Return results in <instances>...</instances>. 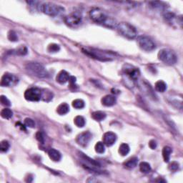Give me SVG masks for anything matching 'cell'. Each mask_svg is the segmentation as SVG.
Returning <instances> with one entry per match:
<instances>
[{
	"label": "cell",
	"mask_w": 183,
	"mask_h": 183,
	"mask_svg": "<svg viewBox=\"0 0 183 183\" xmlns=\"http://www.w3.org/2000/svg\"><path fill=\"white\" fill-rule=\"evenodd\" d=\"M89 16L93 22L103 24L109 28H116L118 23L115 20L109 17L99 8H94L89 12Z\"/></svg>",
	"instance_id": "6da1fadb"
},
{
	"label": "cell",
	"mask_w": 183,
	"mask_h": 183,
	"mask_svg": "<svg viewBox=\"0 0 183 183\" xmlns=\"http://www.w3.org/2000/svg\"><path fill=\"white\" fill-rule=\"evenodd\" d=\"M101 102L104 106H106V107H112L117 102V99H116L114 96L108 95H105V97L102 98Z\"/></svg>",
	"instance_id": "5bb4252c"
},
{
	"label": "cell",
	"mask_w": 183,
	"mask_h": 183,
	"mask_svg": "<svg viewBox=\"0 0 183 183\" xmlns=\"http://www.w3.org/2000/svg\"><path fill=\"white\" fill-rule=\"evenodd\" d=\"M84 102L81 99H74V100L72 102V106L73 107L75 108V109H82V108L84 107Z\"/></svg>",
	"instance_id": "83f0119b"
},
{
	"label": "cell",
	"mask_w": 183,
	"mask_h": 183,
	"mask_svg": "<svg viewBox=\"0 0 183 183\" xmlns=\"http://www.w3.org/2000/svg\"><path fill=\"white\" fill-rule=\"evenodd\" d=\"M95 151H96V152L99 154H103L105 151V144L102 142H97L95 146Z\"/></svg>",
	"instance_id": "4dcf8cb0"
},
{
	"label": "cell",
	"mask_w": 183,
	"mask_h": 183,
	"mask_svg": "<svg viewBox=\"0 0 183 183\" xmlns=\"http://www.w3.org/2000/svg\"><path fill=\"white\" fill-rule=\"evenodd\" d=\"M49 157L54 162H59L62 158V155L57 149L52 148L48 152Z\"/></svg>",
	"instance_id": "2e32d148"
},
{
	"label": "cell",
	"mask_w": 183,
	"mask_h": 183,
	"mask_svg": "<svg viewBox=\"0 0 183 183\" xmlns=\"http://www.w3.org/2000/svg\"><path fill=\"white\" fill-rule=\"evenodd\" d=\"M155 89L159 92H164L167 89V84L163 80H159L155 83Z\"/></svg>",
	"instance_id": "7402d4cb"
},
{
	"label": "cell",
	"mask_w": 183,
	"mask_h": 183,
	"mask_svg": "<svg viewBox=\"0 0 183 183\" xmlns=\"http://www.w3.org/2000/svg\"><path fill=\"white\" fill-rule=\"evenodd\" d=\"M156 182H165L166 181L164 180H162V179H159V180H156Z\"/></svg>",
	"instance_id": "b9f144b4"
},
{
	"label": "cell",
	"mask_w": 183,
	"mask_h": 183,
	"mask_svg": "<svg viewBox=\"0 0 183 183\" xmlns=\"http://www.w3.org/2000/svg\"><path fill=\"white\" fill-rule=\"evenodd\" d=\"M60 50V47L59 45L57 44H50V45H48L47 47V51L49 52V53H56L58 52Z\"/></svg>",
	"instance_id": "f546056e"
},
{
	"label": "cell",
	"mask_w": 183,
	"mask_h": 183,
	"mask_svg": "<svg viewBox=\"0 0 183 183\" xmlns=\"http://www.w3.org/2000/svg\"><path fill=\"white\" fill-rule=\"evenodd\" d=\"M103 143L106 146L111 147L115 143L117 140V135L112 132H107L104 134L102 137Z\"/></svg>",
	"instance_id": "4fadbf2b"
},
{
	"label": "cell",
	"mask_w": 183,
	"mask_h": 183,
	"mask_svg": "<svg viewBox=\"0 0 183 183\" xmlns=\"http://www.w3.org/2000/svg\"><path fill=\"white\" fill-rule=\"evenodd\" d=\"M179 167H180V165L178 162H172L169 165V170L171 172H176L177 170H178Z\"/></svg>",
	"instance_id": "8d00e7d4"
},
{
	"label": "cell",
	"mask_w": 183,
	"mask_h": 183,
	"mask_svg": "<svg viewBox=\"0 0 183 183\" xmlns=\"http://www.w3.org/2000/svg\"><path fill=\"white\" fill-rule=\"evenodd\" d=\"M12 53L15 54L16 55H21V56H24L26 55L27 54V48L24 46H22V47H20L19 48H17L15 50H12Z\"/></svg>",
	"instance_id": "4316f807"
},
{
	"label": "cell",
	"mask_w": 183,
	"mask_h": 183,
	"mask_svg": "<svg viewBox=\"0 0 183 183\" xmlns=\"http://www.w3.org/2000/svg\"><path fill=\"white\" fill-rule=\"evenodd\" d=\"M1 117L4 118V119L9 120L10 118L12 117L13 116V112L9 108H5L1 111Z\"/></svg>",
	"instance_id": "cb8c5ba5"
},
{
	"label": "cell",
	"mask_w": 183,
	"mask_h": 183,
	"mask_svg": "<svg viewBox=\"0 0 183 183\" xmlns=\"http://www.w3.org/2000/svg\"><path fill=\"white\" fill-rule=\"evenodd\" d=\"M117 30L122 36L127 39H134L137 37V32L134 26L127 22L118 23Z\"/></svg>",
	"instance_id": "277c9868"
},
{
	"label": "cell",
	"mask_w": 183,
	"mask_h": 183,
	"mask_svg": "<svg viewBox=\"0 0 183 183\" xmlns=\"http://www.w3.org/2000/svg\"><path fill=\"white\" fill-rule=\"evenodd\" d=\"M137 164H138V158L136 157H134L127 160L125 163H124V167H126L127 168L132 169V168H134L136 167Z\"/></svg>",
	"instance_id": "d6986e66"
},
{
	"label": "cell",
	"mask_w": 183,
	"mask_h": 183,
	"mask_svg": "<svg viewBox=\"0 0 183 183\" xmlns=\"http://www.w3.org/2000/svg\"><path fill=\"white\" fill-rule=\"evenodd\" d=\"M140 170L143 173H148L151 171L152 168L150 165L146 162H142L140 164Z\"/></svg>",
	"instance_id": "484cf974"
},
{
	"label": "cell",
	"mask_w": 183,
	"mask_h": 183,
	"mask_svg": "<svg viewBox=\"0 0 183 183\" xmlns=\"http://www.w3.org/2000/svg\"><path fill=\"white\" fill-rule=\"evenodd\" d=\"M82 14L80 12H74L64 18V22L70 27H76L82 22Z\"/></svg>",
	"instance_id": "30bf717a"
},
{
	"label": "cell",
	"mask_w": 183,
	"mask_h": 183,
	"mask_svg": "<svg viewBox=\"0 0 183 183\" xmlns=\"http://www.w3.org/2000/svg\"><path fill=\"white\" fill-rule=\"evenodd\" d=\"M70 74L67 72H66L65 70H62L61 72H59L57 75L56 77V80L57 82H59V84H65L66 82H67L69 80H70Z\"/></svg>",
	"instance_id": "9a60e30c"
},
{
	"label": "cell",
	"mask_w": 183,
	"mask_h": 183,
	"mask_svg": "<svg viewBox=\"0 0 183 183\" xmlns=\"http://www.w3.org/2000/svg\"><path fill=\"white\" fill-rule=\"evenodd\" d=\"M16 125L18 126V127H20L21 128V130H22L26 131V128H25L26 126H24V124H22V123H20V122H17V123L16 124Z\"/></svg>",
	"instance_id": "60d3db41"
},
{
	"label": "cell",
	"mask_w": 183,
	"mask_h": 183,
	"mask_svg": "<svg viewBox=\"0 0 183 183\" xmlns=\"http://www.w3.org/2000/svg\"><path fill=\"white\" fill-rule=\"evenodd\" d=\"M106 114L105 112H102V111H95L94 112H92L91 114V117L93 120H95V121L97 122H101L103 121L106 118Z\"/></svg>",
	"instance_id": "e0dca14e"
},
{
	"label": "cell",
	"mask_w": 183,
	"mask_h": 183,
	"mask_svg": "<svg viewBox=\"0 0 183 183\" xmlns=\"http://www.w3.org/2000/svg\"><path fill=\"white\" fill-rule=\"evenodd\" d=\"M70 112V107L67 104L64 102L60 104L57 108V112L59 115H64Z\"/></svg>",
	"instance_id": "ac0fdd59"
},
{
	"label": "cell",
	"mask_w": 183,
	"mask_h": 183,
	"mask_svg": "<svg viewBox=\"0 0 183 183\" xmlns=\"http://www.w3.org/2000/svg\"><path fill=\"white\" fill-rule=\"evenodd\" d=\"M74 123L77 127H83L85 125V119L82 116H77L74 119Z\"/></svg>",
	"instance_id": "d4e9b609"
},
{
	"label": "cell",
	"mask_w": 183,
	"mask_h": 183,
	"mask_svg": "<svg viewBox=\"0 0 183 183\" xmlns=\"http://www.w3.org/2000/svg\"><path fill=\"white\" fill-rule=\"evenodd\" d=\"M24 124H25L26 127H29L31 128H34L35 127L34 120L31 119V118H25V120H24Z\"/></svg>",
	"instance_id": "d590c367"
},
{
	"label": "cell",
	"mask_w": 183,
	"mask_h": 183,
	"mask_svg": "<svg viewBox=\"0 0 183 183\" xmlns=\"http://www.w3.org/2000/svg\"><path fill=\"white\" fill-rule=\"evenodd\" d=\"M172 152V149L170 147L165 146L163 149V157L165 163H169L170 160V155Z\"/></svg>",
	"instance_id": "ffe728a7"
},
{
	"label": "cell",
	"mask_w": 183,
	"mask_h": 183,
	"mask_svg": "<svg viewBox=\"0 0 183 183\" xmlns=\"http://www.w3.org/2000/svg\"><path fill=\"white\" fill-rule=\"evenodd\" d=\"M149 147H150L152 149H155L157 147V142L155 140H152L149 142Z\"/></svg>",
	"instance_id": "f35d334b"
},
{
	"label": "cell",
	"mask_w": 183,
	"mask_h": 183,
	"mask_svg": "<svg viewBox=\"0 0 183 183\" xmlns=\"http://www.w3.org/2000/svg\"><path fill=\"white\" fill-rule=\"evenodd\" d=\"M92 135L88 131L83 132L77 135V137L76 138V142L80 146L86 147L92 140Z\"/></svg>",
	"instance_id": "8fae6325"
},
{
	"label": "cell",
	"mask_w": 183,
	"mask_h": 183,
	"mask_svg": "<svg viewBox=\"0 0 183 183\" xmlns=\"http://www.w3.org/2000/svg\"><path fill=\"white\" fill-rule=\"evenodd\" d=\"M35 137H36V139L39 141V142L41 143V144H44L45 141V135H44L43 132H41V131H38L35 135Z\"/></svg>",
	"instance_id": "836d02e7"
},
{
	"label": "cell",
	"mask_w": 183,
	"mask_h": 183,
	"mask_svg": "<svg viewBox=\"0 0 183 183\" xmlns=\"http://www.w3.org/2000/svg\"><path fill=\"white\" fill-rule=\"evenodd\" d=\"M137 45L140 49L146 52H150L156 48V45L154 41L147 36H140L137 39Z\"/></svg>",
	"instance_id": "ba28073f"
},
{
	"label": "cell",
	"mask_w": 183,
	"mask_h": 183,
	"mask_svg": "<svg viewBox=\"0 0 183 183\" xmlns=\"http://www.w3.org/2000/svg\"><path fill=\"white\" fill-rule=\"evenodd\" d=\"M76 80H77V79L75 77H74V76L70 77V80H69V82H70V86H76L75 85Z\"/></svg>",
	"instance_id": "ab89813d"
},
{
	"label": "cell",
	"mask_w": 183,
	"mask_h": 183,
	"mask_svg": "<svg viewBox=\"0 0 183 183\" xmlns=\"http://www.w3.org/2000/svg\"><path fill=\"white\" fill-rule=\"evenodd\" d=\"M42 90L37 87H32L27 89L24 92V98L27 101L38 102L41 99Z\"/></svg>",
	"instance_id": "9c48e42d"
},
{
	"label": "cell",
	"mask_w": 183,
	"mask_h": 183,
	"mask_svg": "<svg viewBox=\"0 0 183 183\" xmlns=\"http://www.w3.org/2000/svg\"><path fill=\"white\" fill-rule=\"evenodd\" d=\"M164 17H165L167 20L170 21V20H172L174 18V14L172 13V12H165V14H164Z\"/></svg>",
	"instance_id": "74e56055"
},
{
	"label": "cell",
	"mask_w": 183,
	"mask_h": 183,
	"mask_svg": "<svg viewBox=\"0 0 183 183\" xmlns=\"http://www.w3.org/2000/svg\"><path fill=\"white\" fill-rule=\"evenodd\" d=\"M7 38L9 39V41H18V37L16 35V32L13 30H10L9 32H8L7 34Z\"/></svg>",
	"instance_id": "d6a6232c"
},
{
	"label": "cell",
	"mask_w": 183,
	"mask_h": 183,
	"mask_svg": "<svg viewBox=\"0 0 183 183\" xmlns=\"http://www.w3.org/2000/svg\"><path fill=\"white\" fill-rule=\"evenodd\" d=\"M26 70L35 77L45 78L48 77V72L42 64L39 62H27L25 65Z\"/></svg>",
	"instance_id": "3957f363"
},
{
	"label": "cell",
	"mask_w": 183,
	"mask_h": 183,
	"mask_svg": "<svg viewBox=\"0 0 183 183\" xmlns=\"http://www.w3.org/2000/svg\"><path fill=\"white\" fill-rule=\"evenodd\" d=\"M10 147L9 142L7 140H3L1 142L0 144V149H1L2 152H7L9 150Z\"/></svg>",
	"instance_id": "1f68e13d"
},
{
	"label": "cell",
	"mask_w": 183,
	"mask_h": 183,
	"mask_svg": "<svg viewBox=\"0 0 183 183\" xmlns=\"http://www.w3.org/2000/svg\"><path fill=\"white\" fill-rule=\"evenodd\" d=\"M0 102H1L2 105L6 106V107H9V106H11L10 101L7 99V97L4 96V95H2V96L0 97Z\"/></svg>",
	"instance_id": "e575fe53"
},
{
	"label": "cell",
	"mask_w": 183,
	"mask_h": 183,
	"mask_svg": "<svg viewBox=\"0 0 183 183\" xmlns=\"http://www.w3.org/2000/svg\"><path fill=\"white\" fill-rule=\"evenodd\" d=\"M18 80L14 75L11 74L5 73L2 76L1 80V86L2 87H10L12 85L16 84Z\"/></svg>",
	"instance_id": "7c38bea8"
},
{
	"label": "cell",
	"mask_w": 183,
	"mask_h": 183,
	"mask_svg": "<svg viewBox=\"0 0 183 183\" xmlns=\"http://www.w3.org/2000/svg\"><path fill=\"white\" fill-rule=\"evenodd\" d=\"M122 71L124 75H126L131 82L134 83L135 81L138 80L140 72L138 68L131 65L130 64H124L122 66Z\"/></svg>",
	"instance_id": "52a82bcc"
},
{
	"label": "cell",
	"mask_w": 183,
	"mask_h": 183,
	"mask_svg": "<svg viewBox=\"0 0 183 183\" xmlns=\"http://www.w3.org/2000/svg\"><path fill=\"white\" fill-rule=\"evenodd\" d=\"M157 57L160 61L168 65H173L178 61L176 54L169 49H161L157 54Z\"/></svg>",
	"instance_id": "5b68a950"
},
{
	"label": "cell",
	"mask_w": 183,
	"mask_h": 183,
	"mask_svg": "<svg viewBox=\"0 0 183 183\" xmlns=\"http://www.w3.org/2000/svg\"><path fill=\"white\" fill-rule=\"evenodd\" d=\"M80 156H81V157H82V159H84L85 161L87 162V163H88L89 165H91V166H92V167H100V165H99V163H98V162L95 161V160L91 159V158H89V157H87V156L85 155L84 154L80 152Z\"/></svg>",
	"instance_id": "44dd1931"
},
{
	"label": "cell",
	"mask_w": 183,
	"mask_h": 183,
	"mask_svg": "<svg viewBox=\"0 0 183 183\" xmlns=\"http://www.w3.org/2000/svg\"><path fill=\"white\" fill-rule=\"evenodd\" d=\"M130 147L126 143H122V144L120 145L119 147V153L122 156H126L127 155H128V153L130 152Z\"/></svg>",
	"instance_id": "603a6c76"
},
{
	"label": "cell",
	"mask_w": 183,
	"mask_h": 183,
	"mask_svg": "<svg viewBox=\"0 0 183 183\" xmlns=\"http://www.w3.org/2000/svg\"><path fill=\"white\" fill-rule=\"evenodd\" d=\"M41 11L45 14L49 16H57L64 11V9L60 5H55L54 3H44L40 6Z\"/></svg>",
	"instance_id": "8992f818"
},
{
	"label": "cell",
	"mask_w": 183,
	"mask_h": 183,
	"mask_svg": "<svg viewBox=\"0 0 183 183\" xmlns=\"http://www.w3.org/2000/svg\"><path fill=\"white\" fill-rule=\"evenodd\" d=\"M82 50L85 55L89 56L91 58H94V59L103 62L110 61L116 57V54L110 51H103L94 48H88V47L82 48Z\"/></svg>",
	"instance_id": "7a4b0ae2"
},
{
	"label": "cell",
	"mask_w": 183,
	"mask_h": 183,
	"mask_svg": "<svg viewBox=\"0 0 183 183\" xmlns=\"http://www.w3.org/2000/svg\"><path fill=\"white\" fill-rule=\"evenodd\" d=\"M53 95L50 91L47 90V89H44L42 90V96H41V99H43L44 101L49 102L52 99Z\"/></svg>",
	"instance_id": "f1b7e54d"
}]
</instances>
